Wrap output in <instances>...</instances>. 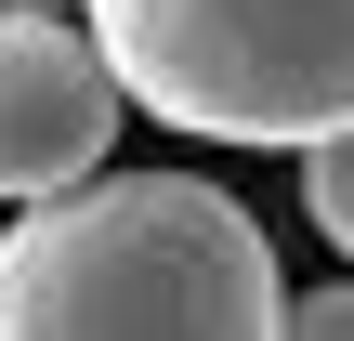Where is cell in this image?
I'll return each mask as SVG.
<instances>
[{
	"label": "cell",
	"mask_w": 354,
	"mask_h": 341,
	"mask_svg": "<svg viewBox=\"0 0 354 341\" xmlns=\"http://www.w3.org/2000/svg\"><path fill=\"white\" fill-rule=\"evenodd\" d=\"M302 210H315V237L354 263V118L328 131V145H302Z\"/></svg>",
	"instance_id": "cell-4"
},
{
	"label": "cell",
	"mask_w": 354,
	"mask_h": 341,
	"mask_svg": "<svg viewBox=\"0 0 354 341\" xmlns=\"http://www.w3.org/2000/svg\"><path fill=\"white\" fill-rule=\"evenodd\" d=\"M289 329H315V341H354V276H328V289H302V302H289Z\"/></svg>",
	"instance_id": "cell-5"
},
{
	"label": "cell",
	"mask_w": 354,
	"mask_h": 341,
	"mask_svg": "<svg viewBox=\"0 0 354 341\" xmlns=\"http://www.w3.org/2000/svg\"><path fill=\"white\" fill-rule=\"evenodd\" d=\"M79 26L184 145L302 158L354 118V0H79Z\"/></svg>",
	"instance_id": "cell-2"
},
{
	"label": "cell",
	"mask_w": 354,
	"mask_h": 341,
	"mask_svg": "<svg viewBox=\"0 0 354 341\" xmlns=\"http://www.w3.org/2000/svg\"><path fill=\"white\" fill-rule=\"evenodd\" d=\"M53 13H66V0H53Z\"/></svg>",
	"instance_id": "cell-6"
},
{
	"label": "cell",
	"mask_w": 354,
	"mask_h": 341,
	"mask_svg": "<svg viewBox=\"0 0 354 341\" xmlns=\"http://www.w3.org/2000/svg\"><path fill=\"white\" fill-rule=\"evenodd\" d=\"M118 66L92 53V26H66L53 0H0V210L105 171L118 145Z\"/></svg>",
	"instance_id": "cell-3"
},
{
	"label": "cell",
	"mask_w": 354,
	"mask_h": 341,
	"mask_svg": "<svg viewBox=\"0 0 354 341\" xmlns=\"http://www.w3.org/2000/svg\"><path fill=\"white\" fill-rule=\"evenodd\" d=\"M276 237L210 171H79L0 223V341H263Z\"/></svg>",
	"instance_id": "cell-1"
}]
</instances>
